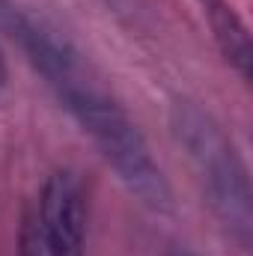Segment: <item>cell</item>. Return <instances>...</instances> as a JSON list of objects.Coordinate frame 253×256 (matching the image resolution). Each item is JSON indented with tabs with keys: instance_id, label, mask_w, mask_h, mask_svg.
Wrapping results in <instances>:
<instances>
[{
	"instance_id": "obj_1",
	"label": "cell",
	"mask_w": 253,
	"mask_h": 256,
	"mask_svg": "<svg viewBox=\"0 0 253 256\" xmlns=\"http://www.w3.org/2000/svg\"><path fill=\"white\" fill-rule=\"evenodd\" d=\"M0 15L6 27H12V36L21 42V48L30 54L33 66L45 74L48 86L57 92L63 108L84 128V134H90V140L98 146V152L116 170V176L126 182L128 191L146 208L158 214H170L173 191L161 167L155 164L143 134L116 102H110L96 84L84 80L78 54L57 36H51L42 24H36L33 18H24L12 6H0Z\"/></svg>"
},
{
	"instance_id": "obj_2",
	"label": "cell",
	"mask_w": 253,
	"mask_h": 256,
	"mask_svg": "<svg viewBox=\"0 0 253 256\" xmlns=\"http://www.w3.org/2000/svg\"><path fill=\"white\" fill-rule=\"evenodd\" d=\"M173 134L188 149V158L200 173L214 214L238 238V244L248 248L253 232L250 182L236 146L208 114H202L190 102L173 104Z\"/></svg>"
},
{
	"instance_id": "obj_3",
	"label": "cell",
	"mask_w": 253,
	"mask_h": 256,
	"mask_svg": "<svg viewBox=\"0 0 253 256\" xmlns=\"http://www.w3.org/2000/svg\"><path fill=\"white\" fill-rule=\"evenodd\" d=\"M86 206L72 173H54L21 232V256H84Z\"/></svg>"
},
{
	"instance_id": "obj_4",
	"label": "cell",
	"mask_w": 253,
	"mask_h": 256,
	"mask_svg": "<svg viewBox=\"0 0 253 256\" xmlns=\"http://www.w3.org/2000/svg\"><path fill=\"white\" fill-rule=\"evenodd\" d=\"M202 6H206V15L212 21V30H214L220 51L242 72V78H248L250 74V36H248L244 24L238 21L232 6H226L224 0H202Z\"/></svg>"
},
{
	"instance_id": "obj_5",
	"label": "cell",
	"mask_w": 253,
	"mask_h": 256,
	"mask_svg": "<svg viewBox=\"0 0 253 256\" xmlns=\"http://www.w3.org/2000/svg\"><path fill=\"white\" fill-rule=\"evenodd\" d=\"M170 256H190V254H185V250H176V254H170Z\"/></svg>"
}]
</instances>
